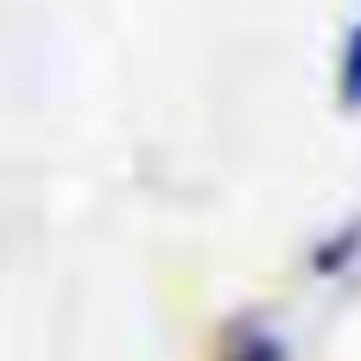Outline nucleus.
<instances>
[{"instance_id":"nucleus-1","label":"nucleus","mask_w":361,"mask_h":361,"mask_svg":"<svg viewBox=\"0 0 361 361\" xmlns=\"http://www.w3.org/2000/svg\"><path fill=\"white\" fill-rule=\"evenodd\" d=\"M343 102L361 108V25L349 32V51H343Z\"/></svg>"},{"instance_id":"nucleus-2","label":"nucleus","mask_w":361,"mask_h":361,"mask_svg":"<svg viewBox=\"0 0 361 361\" xmlns=\"http://www.w3.org/2000/svg\"><path fill=\"white\" fill-rule=\"evenodd\" d=\"M228 361H286V349H279L273 336H241V343H235V355H228Z\"/></svg>"}]
</instances>
